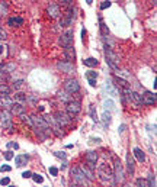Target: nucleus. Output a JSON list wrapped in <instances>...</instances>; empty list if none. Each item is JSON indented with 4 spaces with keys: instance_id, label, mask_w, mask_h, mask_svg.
Masks as SVG:
<instances>
[{
    "instance_id": "obj_1",
    "label": "nucleus",
    "mask_w": 157,
    "mask_h": 187,
    "mask_svg": "<svg viewBox=\"0 0 157 187\" xmlns=\"http://www.w3.org/2000/svg\"><path fill=\"white\" fill-rule=\"evenodd\" d=\"M98 176L103 183H108L114 179V171L106 162H102V164L98 165Z\"/></svg>"
},
{
    "instance_id": "obj_2",
    "label": "nucleus",
    "mask_w": 157,
    "mask_h": 187,
    "mask_svg": "<svg viewBox=\"0 0 157 187\" xmlns=\"http://www.w3.org/2000/svg\"><path fill=\"white\" fill-rule=\"evenodd\" d=\"M32 122H34V128H38V129H42L45 134H51V128L48 125V122L45 120V117H41V116H37V115H32L31 116Z\"/></svg>"
},
{
    "instance_id": "obj_3",
    "label": "nucleus",
    "mask_w": 157,
    "mask_h": 187,
    "mask_svg": "<svg viewBox=\"0 0 157 187\" xmlns=\"http://www.w3.org/2000/svg\"><path fill=\"white\" fill-rule=\"evenodd\" d=\"M60 45L64 48V49H69V48H73V31H67L64 32L60 39H58Z\"/></svg>"
},
{
    "instance_id": "obj_4",
    "label": "nucleus",
    "mask_w": 157,
    "mask_h": 187,
    "mask_svg": "<svg viewBox=\"0 0 157 187\" xmlns=\"http://www.w3.org/2000/svg\"><path fill=\"white\" fill-rule=\"evenodd\" d=\"M0 123H1L3 129H12L13 128V125H12V112L4 109L0 113Z\"/></svg>"
},
{
    "instance_id": "obj_5",
    "label": "nucleus",
    "mask_w": 157,
    "mask_h": 187,
    "mask_svg": "<svg viewBox=\"0 0 157 187\" xmlns=\"http://www.w3.org/2000/svg\"><path fill=\"white\" fill-rule=\"evenodd\" d=\"M80 110H81V106H80V102H77V100H70L69 103H67V115L73 119L76 115H78L80 113Z\"/></svg>"
},
{
    "instance_id": "obj_6",
    "label": "nucleus",
    "mask_w": 157,
    "mask_h": 187,
    "mask_svg": "<svg viewBox=\"0 0 157 187\" xmlns=\"http://www.w3.org/2000/svg\"><path fill=\"white\" fill-rule=\"evenodd\" d=\"M114 179H115V183L119 184V183H122L124 181V167H122V164H121V161H115V168H114Z\"/></svg>"
},
{
    "instance_id": "obj_7",
    "label": "nucleus",
    "mask_w": 157,
    "mask_h": 187,
    "mask_svg": "<svg viewBox=\"0 0 157 187\" xmlns=\"http://www.w3.org/2000/svg\"><path fill=\"white\" fill-rule=\"evenodd\" d=\"M105 55H106V63L109 64V67H112L114 70H118L119 58H118L117 54H114L111 49H108V48H106V52H105Z\"/></svg>"
},
{
    "instance_id": "obj_8",
    "label": "nucleus",
    "mask_w": 157,
    "mask_h": 187,
    "mask_svg": "<svg viewBox=\"0 0 157 187\" xmlns=\"http://www.w3.org/2000/svg\"><path fill=\"white\" fill-rule=\"evenodd\" d=\"M71 176H73V180L77 183V184H86L89 180L84 177V174H83V171L80 170V167H74L73 170H71Z\"/></svg>"
},
{
    "instance_id": "obj_9",
    "label": "nucleus",
    "mask_w": 157,
    "mask_h": 187,
    "mask_svg": "<svg viewBox=\"0 0 157 187\" xmlns=\"http://www.w3.org/2000/svg\"><path fill=\"white\" fill-rule=\"evenodd\" d=\"M52 117H54V120L57 122L58 126H66V125H69L70 120H71V117H70L69 115H66V113H63V112L55 113Z\"/></svg>"
},
{
    "instance_id": "obj_10",
    "label": "nucleus",
    "mask_w": 157,
    "mask_h": 187,
    "mask_svg": "<svg viewBox=\"0 0 157 187\" xmlns=\"http://www.w3.org/2000/svg\"><path fill=\"white\" fill-rule=\"evenodd\" d=\"M64 89H66L67 93L76 94V93H78V90H80V84H78L77 80H67L66 84H64Z\"/></svg>"
},
{
    "instance_id": "obj_11",
    "label": "nucleus",
    "mask_w": 157,
    "mask_h": 187,
    "mask_svg": "<svg viewBox=\"0 0 157 187\" xmlns=\"http://www.w3.org/2000/svg\"><path fill=\"white\" fill-rule=\"evenodd\" d=\"M57 68L61 70L63 73H67V74H70V73L74 71V65L71 63H69V61H58L57 63Z\"/></svg>"
},
{
    "instance_id": "obj_12",
    "label": "nucleus",
    "mask_w": 157,
    "mask_h": 187,
    "mask_svg": "<svg viewBox=\"0 0 157 187\" xmlns=\"http://www.w3.org/2000/svg\"><path fill=\"white\" fill-rule=\"evenodd\" d=\"M141 102H143V105H154L156 94H153L150 91H144V94H141Z\"/></svg>"
},
{
    "instance_id": "obj_13",
    "label": "nucleus",
    "mask_w": 157,
    "mask_h": 187,
    "mask_svg": "<svg viewBox=\"0 0 157 187\" xmlns=\"http://www.w3.org/2000/svg\"><path fill=\"white\" fill-rule=\"evenodd\" d=\"M127 171H128V174H134V171H135V161H134V157L131 155V154H128L127 155Z\"/></svg>"
},
{
    "instance_id": "obj_14",
    "label": "nucleus",
    "mask_w": 157,
    "mask_h": 187,
    "mask_svg": "<svg viewBox=\"0 0 157 187\" xmlns=\"http://www.w3.org/2000/svg\"><path fill=\"white\" fill-rule=\"evenodd\" d=\"M47 12H48V15H50L51 18H58V16H60V13H61V10H60V6H58V4H50V6H48V9H47Z\"/></svg>"
},
{
    "instance_id": "obj_15",
    "label": "nucleus",
    "mask_w": 157,
    "mask_h": 187,
    "mask_svg": "<svg viewBox=\"0 0 157 187\" xmlns=\"http://www.w3.org/2000/svg\"><path fill=\"white\" fill-rule=\"evenodd\" d=\"M10 112L12 115H21V113L25 112V106H23V103H18V102H15L13 105H12V108H10Z\"/></svg>"
},
{
    "instance_id": "obj_16",
    "label": "nucleus",
    "mask_w": 157,
    "mask_h": 187,
    "mask_svg": "<svg viewBox=\"0 0 157 187\" xmlns=\"http://www.w3.org/2000/svg\"><path fill=\"white\" fill-rule=\"evenodd\" d=\"M12 105H13V100H10L7 96H0V106L3 108V109H10L12 108Z\"/></svg>"
},
{
    "instance_id": "obj_17",
    "label": "nucleus",
    "mask_w": 157,
    "mask_h": 187,
    "mask_svg": "<svg viewBox=\"0 0 157 187\" xmlns=\"http://www.w3.org/2000/svg\"><path fill=\"white\" fill-rule=\"evenodd\" d=\"M28 160H29V157H28V154H23V155H18V157L15 158V162H16V167H22V165H25V164L28 162Z\"/></svg>"
},
{
    "instance_id": "obj_18",
    "label": "nucleus",
    "mask_w": 157,
    "mask_h": 187,
    "mask_svg": "<svg viewBox=\"0 0 157 187\" xmlns=\"http://www.w3.org/2000/svg\"><path fill=\"white\" fill-rule=\"evenodd\" d=\"M9 13V1L0 0V16H6Z\"/></svg>"
},
{
    "instance_id": "obj_19",
    "label": "nucleus",
    "mask_w": 157,
    "mask_h": 187,
    "mask_svg": "<svg viewBox=\"0 0 157 187\" xmlns=\"http://www.w3.org/2000/svg\"><path fill=\"white\" fill-rule=\"evenodd\" d=\"M80 170L83 171V174H84V177L89 180V181H92L93 179H95V176H93V173H92V170L87 167V165H83V167H80Z\"/></svg>"
},
{
    "instance_id": "obj_20",
    "label": "nucleus",
    "mask_w": 157,
    "mask_h": 187,
    "mask_svg": "<svg viewBox=\"0 0 157 187\" xmlns=\"http://www.w3.org/2000/svg\"><path fill=\"white\" fill-rule=\"evenodd\" d=\"M132 154H134V157H135L140 162H144V161H146V154L143 152V150H140V148H134Z\"/></svg>"
},
{
    "instance_id": "obj_21",
    "label": "nucleus",
    "mask_w": 157,
    "mask_h": 187,
    "mask_svg": "<svg viewBox=\"0 0 157 187\" xmlns=\"http://www.w3.org/2000/svg\"><path fill=\"white\" fill-rule=\"evenodd\" d=\"M64 57H66V60H67L69 63L74 61V57H76V52H74V49H73V48L64 49Z\"/></svg>"
},
{
    "instance_id": "obj_22",
    "label": "nucleus",
    "mask_w": 157,
    "mask_h": 187,
    "mask_svg": "<svg viewBox=\"0 0 157 187\" xmlns=\"http://www.w3.org/2000/svg\"><path fill=\"white\" fill-rule=\"evenodd\" d=\"M98 158H99V155H98V152H95V151H89L87 154H86V161H89V162H98Z\"/></svg>"
},
{
    "instance_id": "obj_23",
    "label": "nucleus",
    "mask_w": 157,
    "mask_h": 187,
    "mask_svg": "<svg viewBox=\"0 0 157 187\" xmlns=\"http://www.w3.org/2000/svg\"><path fill=\"white\" fill-rule=\"evenodd\" d=\"M23 23V19L22 18H10L9 20H7V25L9 26H19V25H22Z\"/></svg>"
},
{
    "instance_id": "obj_24",
    "label": "nucleus",
    "mask_w": 157,
    "mask_h": 187,
    "mask_svg": "<svg viewBox=\"0 0 157 187\" xmlns=\"http://www.w3.org/2000/svg\"><path fill=\"white\" fill-rule=\"evenodd\" d=\"M21 116V120L22 122H25L28 126H31V128H34V122H32V119H31V116H28V115H25V112L23 113H21L19 115Z\"/></svg>"
},
{
    "instance_id": "obj_25",
    "label": "nucleus",
    "mask_w": 157,
    "mask_h": 187,
    "mask_svg": "<svg viewBox=\"0 0 157 187\" xmlns=\"http://www.w3.org/2000/svg\"><path fill=\"white\" fill-rule=\"evenodd\" d=\"M83 64H84L86 67H96V65L99 64V61H98L96 58H86V60L83 61Z\"/></svg>"
},
{
    "instance_id": "obj_26",
    "label": "nucleus",
    "mask_w": 157,
    "mask_h": 187,
    "mask_svg": "<svg viewBox=\"0 0 157 187\" xmlns=\"http://www.w3.org/2000/svg\"><path fill=\"white\" fill-rule=\"evenodd\" d=\"M58 99L63 100V102H66V103H69V102L71 100V97L67 94V91H60V93H58Z\"/></svg>"
},
{
    "instance_id": "obj_27",
    "label": "nucleus",
    "mask_w": 157,
    "mask_h": 187,
    "mask_svg": "<svg viewBox=\"0 0 157 187\" xmlns=\"http://www.w3.org/2000/svg\"><path fill=\"white\" fill-rule=\"evenodd\" d=\"M15 102H18V103H25V102H26V94H23V93H16V94H15Z\"/></svg>"
},
{
    "instance_id": "obj_28",
    "label": "nucleus",
    "mask_w": 157,
    "mask_h": 187,
    "mask_svg": "<svg viewBox=\"0 0 157 187\" xmlns=\"http://www.w3.org/2000/svg\"><path fill=\"white\" fill-rule=\"evenodd\" d=\"M10 94V89L6 84H0V96H9Z\"/></svg>"
},
{
    "instance_id": "obj_29",
    "label": "nucleus",
    "mask_w": 157,
    "mask_h": 187,
    "mask_svg": "<svg viewBox=\"0 0 157 187\" xmlns=\"http://www.w3.org/2000/svg\"><path fill=\"white\" fill-rule=\"evenodd\" d=\"M100 29H102V35H103V37H108V35H109V29L106 28V25L103 23L102 19H100Z\"/></svg>"
},
{
    "instance_id": "obj_30",
    "label": "nucleus",
    "mask_w": 157,
    "mask_h": 187,
    "mask_svg": "<svg viewBox=\"0 0 157 187\" xmlns=\"http://www.w3.org/2000/svg\"><path fill=\"white\" fill-rule=\"evenodd\" d=\"M135 184L138 187H149V181L144 180V179H138V180L135 181Z\"/></svg>"
},
{
    "instance_id": "obj_31",
    "label": "nucleus",
    "mask_w": 157,
    "mask_h": 187,
    "mask_svg": "<svg viewBox=\"0 0 157 187\" xmlns=\"http://www.w3.org/2000/svg\"><path fill=\"white\" fill-rule=\"evenodd\" d=\"M86 77H87V80H96L98 78V73L96 71H87Z\"/></svg>"
},
{
    "instance_id": "obj_32",
    "label": "nucleus",
    "mask_w": 157,
    "mask_h": 187,
    "mask_svg": "<svg viewBox=\"0 0 157 187\" xmlns=\"http://www.w3.org/2000/svg\"><path fill=\"white\" fill-rule=\"evenodd\" d=\"M22 87H23V80H16V81L13 83V89L19 90V89H22Z\"/></svg>"
},
{
    "instance_id": "obj_33",
    "label": "nucleus",
    "mask_w": 157,
    "mask_h": 187,
    "mask_svg": "<svg viewBox=\"0 0 157 187\" xmlns=\"http://www.w3.org/2000/svg\"><path fill=\"white\" fill-rule=\"evenodd\" d=\"M149 187H156V179L153 174L149 176Z\"/></svg>"
},
{
    "instance_id": "obj_34",
    "label": "nucleus",
    "mask_w": 157,
    "mask_h": 187,
    "mask_svg": "<svg viewBox=\"0 0 157 187\" xmlns=\"http://www.w3.org/2000/svg\"><path fill=\"white\" fill-rule=\"evenodd\" d=\"M31 177H32V180H34L35 183H42V181H44L42 176H39V174H32Z\"/></svg>"
},
{
    "instance_id": "obj_35",
    "label": "nucleus",
    "mask_w": 157,
    "mask_h": 187,
    "mask_svg": "<svg viewBox=\"0 0 157 187\" xmlns=\"http://www.w3.org/2000/svg\"><path fill=\"white\" fill-rule=\"evenodd\" d=\"M73 3H74V0H63V6L67 7V9H70L73 6Z\"/></svg>"
},
{
    "instance_id": "obj_36",
    "label": "nucleus",
    "mask_w": 157,
    "mask_h": 187,
    "mask_svg": "<svg viewBox=\"0 0 157 187\" xmlns=\"http://www.w3.org/2000/svg\"><path fill=\"white\" fill-rule=\"evenodd\" d=\"M109 6H111V1H106V0H105V1L100 3V10H105V9H108Z\"/></svg>"
},
{
    "instance_id": "obj_37",
    "label": "nucleus",
    "mask_w": 157,
    "mask_h": 187,
    "mask_svg": "<svg viewBox=\"0 0 157 187\" xmlns=\"http://www.w3.org/2000/svg\"><path fill=\"white\" fill-rule=\"evenodd\" d=\"M26 102H29L31 105H37V99L34 96H26Z\"/></svg>"
},
{
    "instance_id": "obj_38",
    "label": "nucleus",
    "mask_w": 157,
    "mask_h": 187,
    "mask_svg": "<svg viewBox=\"0 0 157 187\" xmlns=\"http://www.w3.org/2000/svg\"><path fill=\"white\" fill-rule=\"evenodd\" d=\"M7 147L9 148H13V150H18L19 148V144L18 142H7Z\"/></svg>"
},
{
    "instance_id": "obj_39",
    "label": "nucleus",
    "mask_w": 157,
    "mask_h": 187,
    "mask_svg": "<svg viewBox=\"0 0 157 187\" xmlns=\"http://www.w3.org/2000/svg\"><path fill=\"white\" fill-rule=\"evenodd\" d=\"M54 155H55L57 158H61V160H66V154H64V152H60V151H57V152H54Z\"/></svg>"
},
{
    "instance_id": "obj_40",
    "label": "nucleus",
    "mask_w": 157,
    "mask_h": 187,
    "mask_svg": "<svg viewBox=\"0 0 157 187\" xmlns=\"http://www.w3.org/2000/svg\"><path fill=\"white\" fill-rule=\"evenodd\" d=\"M50 174L51 176H57L58 174V168L57 167H50Z\"/></svg>"
},
{
    "instance_id": "obj_41",
    "label": "nucleus",
    "mask_w": 157,
    "mask_h": 187,
    "mask_svg": "<svg viewBox=\"0 0 157 187\" xmlns=\"http://www.w3.org/2000/svg\"><path fill=\"white\" fill-rule=\"evenodd\" d=\"M9 183H10V179H9V177H4V179L0 180V184H1V186H7Z\"/></svg>"
},
{
    "instance_id": "obj_42",
    "label": "nucleus",
    "mask_w": 157,
    "mask_h": 187,
    "mask_svg": "<svg viewBox=\"0 0 157 187\" xmlns=\"http://www.w3.org/2000/svg\"><path fill=\"white\" fill-rule=\"evenodd\" d=\"M4 158H6L7 161H9V160H12V158H13V152H12V151H7V152L4 154Z\"/></svg>"
},
{
    "instance_id": "obj_43",
    "label": "nucleus",
    "mask_w": 157,
    "mask_h": 187,
    "mask_svg": "<svg viewBox=\"0 0 157 187\" xmlns=\"http://www.w3.org/2000/svg\"><path fill=\"white\" fill-rule=\"evenodd\" d=\"M10 170H12V168H10L9 165H1V167H0V171H1V173H7V171H10Z\"/></svg>"
},
{
    "instance_id": "obj_44",
    "label": "nucleus",
    "mask_w": 157,
    "mask_h": 187,
    "mask_svg": "<svg viewBox=\"0 0 157 187\" xmlns=\"http://www.w3.org/2000/svg\"><path fill=\"white\" fill-rule=\"evenodd\" d=\"M103 116H105V123H108V125H109V123H111V113L105 112V115H103Z\"/></svg>"
},
{
    "instance_id": "obj_45",
    "label": "nucleus",
    "mask_w": 157,
    "mask_h": 187,
    "mask_svg": "<svg viewBox=\"0 0 157 187\" xmlns=\"http://www.w3.org/2000/svg\"><path fill=\"white\" fill-rule=\"evenodd\" d=\"M31 176H32L31 171H23V173H22V177H23V179H31Z\"/></svg>"
},
{
    "instance_id": "obj_46",
    "label": "nucleus",
    "mask_w": 157,
    "mask_h": 187,
    "mask_svg": "<svg viewBox=\"0 0 157 187\" xmlns=\"http://www.w3.org/2000/svg\"><path fill=\"white\" fill-rule=\"evenodd\" d=\"M7 35H6V32L3 31V28H0V39H6Z\"/></svg>"
},
{
    "instance_id": "obj_47",
    "label": "nucleus",
    "mask_w": 157,
    "mask_h": 187,
    "mask_svg": "<svg viewBox=\"0 0 157 187\" xmlns=\"http://www.w3.org/2000/svg\"><path fill=\"white\" fill-rule=\"evenodd\" d=\"M90 113H92V116H93V120H98V116L95 115V110H93V108L90 109Z\"/></svg>"
},
{
    "instance_id": "obj_48",
    "label": "nucleus",
    "mask_w": 157,
    "mask_h": 187,
    "mask_svg": "<svg viewBox=\"0 0 157 187\" xmlns=\"http://www.w3.org/2000/svg\"><path fill=\"white\" fill-rule=\"evenodd\" d=\"M3 81V71H0V83Z\"/></svg>"
},
{
    "instance_id": "obj_49",
    "label": "nucleus",
    "mask_w": 157,
    "mask_h": 187,
    "mask_svg": "<svg viewBox=\"0 0 157 187\" xmlns=\"http://www.w3.org/2000/svg\"><path fill=\"white\" fill-rule=\"evenodd\" d=\"M92 1H93V0H86V3H87V4H92Z\"/></svg>"
},
{
    "instance_id": "obj_50",
    "label": "nucleus",
    "mask_w": 157,
    "mask_h": 187,
    "mask_svg": "<svg viewBox=\"0 0 157 187\" xmlns=\"http://www.w3.org/2000/svg\"><path fill=\"white\" fill-rule=\"evenodd\" d=\"M1 52H3V46L0 45V55H1Z\"/></svg>"
}]
</instances>
